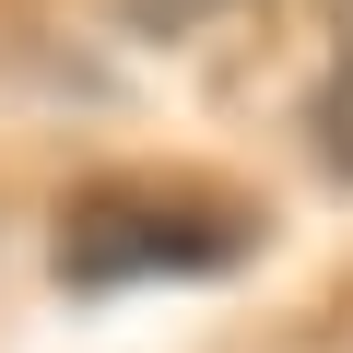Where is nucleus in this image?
Masks as SVG:
<instances>
[{"label":"nucleus","mask_w":353,"mask_h":353,"mask_svg":"<svg viewBox=\"0 0 353 353\" xmlns=\"http://www.w3.org/2000/svg\"><path fill=\"white\" fill-rule=\"evenodd\" d=\"M248 248H259V224L236 201H201V189H83L59 212V283L71 294L189 283V271H224Z\"/></svg>","instance_id":"nucleus-1"},{"label":"nucleus","mask_w":353,"mask_h":353,"mask_svg":"<svg viewBox=\"0 0 353 353\" xmlns=\"http://www.w3.org/2000/svg\"><path fill=\"white\" fill-rule=\"evenodd\" d=\"M141 12H153V24H176V12H201V0H141Z\"/></svg>","instance_id":"nucleus-2"}]
</instances>
